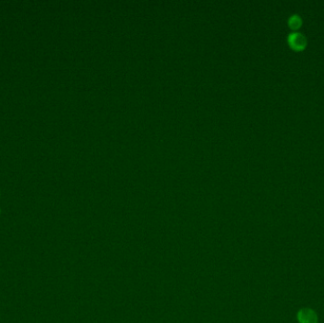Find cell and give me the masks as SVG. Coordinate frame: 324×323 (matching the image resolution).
I'll use <instances>...</instances> for the list:
<instances>
[{"instance_id":"1","label":"cell","mask_w":324,"mask_h":323,"mask_svg":"<svg viewBox=\"0 0 324 323\" xmlns=\"http://www.w3.org/2000/svg\"><path fill=\"white\" fill-rule=\"evenodd\" d=\"M288 43L296 50H301L307 45V39L299 31H294L288 36Z\"/></svg>"},{"instance_id":"2","label":"cell","mask_w":324,"mask_h":323,"mask_svg":"<svg viewBox=\"0 0 324 323\" xmlns=\"http://www.w3.org/2000/svg\"><path fill=\"white\" fill-rule=\"evenodd\" d=\"M298 320L300 323H317V316L313 310L303 308L298 313Z\"/></svg>"},{"instance_id":"3","label":"cell","mask_w":324,"mask_h":323,"mask_svg":"<svg viewBox=\"0 0 324 323\" xmlns=\"http://www.w3.org/2000/svg\"><path fill=\"white\" fill-rule=\"evenodd\" d=\"M301 23H302L301 17L298 15H293V16H290L288 19V24H289L290 28L293 30H298L301 27Z\"/></svg>"}]
</instances>
